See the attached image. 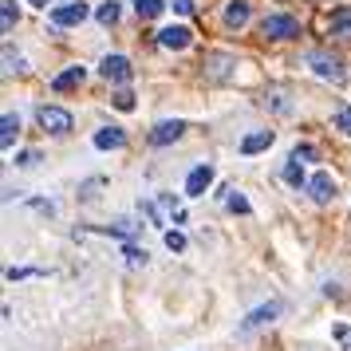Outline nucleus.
Segmentation results:
<instances>
[{"mask_svg": "<svg viewBox=\"0 0 351 351\" xmlns=\"http://www.w3.org/2000/svg\"><path fill=\"white\" fill-rule=\"evenodd\" d=\"M332 127L339 130V134H351V107H343V111L332 119Z\"/></svg>", "mask_w": 351, "mask_h": 351, "instance_id": "b1692460", "label": "nucleus"}, {"mask_svg": "<svg viewBox=\"0 0 351 351\" xmlns=\"http://www.w3.org/2000/svg\"><path fill=\"white\" fill-rule=\"evenodd\" d=\"M24 67H28V64L20 60L16 51H12V48H4V71H24Z\"/></svg>", "mask_w": 351, "mask_h": 351, "instance_id": "a878e982", "label": "nucleus"}, {"mask_svg": "<svg viewBox=\"0 0 351 351\" xmlns=\"http://www.w3.org/2000/svg\"><path fill=\"white\" fill-rule=\"evenodd\" d=\"M209 186H213V166H193L190 178H186V193L190 197H202Z\"/></svg>", "mask_w": 351, "mask_h": 351, "instance_id": "9b49d317", "label": "nucleus"}, {"mask_svg": "<svg viewBox=\"0 0 351 351\" xmlns=\"http://www.w3.org/2000/svg\"><path fill=\"white\" fill-rule=\"evenodd\" d=\"M225 202H229V209H233V213H249V197H245V193H229V197H225Z\"/></svg>", "mask_w": 351, "mask_h": 351, "instance_id": "393cba45", "label": "nucleus"}, {"mask_svg": "<svg viewBox=\"0 0 351 351\" xmlns=\"http://www.w3.org/2000/svg\"><path fill=\"white\" fill-rule=\"evenodd\" d=\"M335 339H339V343H343V348H348L351 351V328H348V324H335Z\"/></svg>", "mask_w": 351, "mask_h": 351, "instance_id": "c85d7f7f", "label": "nucleus"}, {"mask_svg": "<svg viewBox=\"0 0 351 351\" xmlns=\"http://www.w3.org/2000/svg\"><path fill=\"white\" fill-rule=\"evenodd\" d=\"M308 67L316 71L319 80H328V83H343L348 80V71H343V60L339 56H332V51H308Z\"/></svg>", "mask_w": 351, "mask_h": 351, "instance_id": "f03ea898", "label": "nucleus"}, {"mask_svg": "<svg viewBox=\"0 0 351 351\" xmlns=\"http://www.w3.org/2000/svg\"><path fill=\"white\" fill-rule=\"evenodd\" d=\"M328 28H332V36H339V40H351V8H335L332 20H328Z\"/></svg>", "mask_w": 351, "mask_h": 351, "instance_id": "dca6fc26", "label": "nucleus"}, {"mask_svg": "<svg viewBox=\"0 0 351 351\" xmlns=\"http://www.w3.org/2000/svg\"><path fill=\"white\" fill-rule=\"evenodd\" d=\"M83 80H87V71L75 64V67H67V71H60V75L51 80V87H56V91H71V87H80Z\"/></svg>", "mask_w": 351, "mask_h": 351, "instance_id": "4468645a", "label": "nucleus"}, {"mask_svg": "<svg viewBox=\"0 0 351 351\" xmlns=\"http://www.w3.org/2000/svg\"><path fill=\"white\" fill-rule=\"evenodd\" d=\"M158 44L170 51H186L193 44V32L186 28V24H170V28H162L158 32Z\"/></svg>", "mask_w": 351, "mask_h": 351, "instance_id": "0eeeda50", "label": "nucleus"}, {"mask_svg": "<svg viewBox=\"0 0 351 351\" xmlns=\"http://www.w3.org/2000/svg\"><path fill=\"white\" fill-rule=\"evenodd\" d=\"M114 107H119V111H134V91H127V87H123V91L114 95Z\"/></svg>", "mask_w": 351, "mask_h": 351, "instance_id": "cd10ccee", "label": "nucleus"}, {"mask_svg": "<svg viewBox=\"0 0 351 351\" xmlns=\"http://www.w3.org/2000/svg\"><path fill=\"white\" fill-rule=\"evenodd\" d=\"M87 16H91V8H87L83 0H71V4L51 8V24H56V28H80Z\"/></svg>", "mask_w": 351, "mask_h": 351, "instance_id": "39448f33", "label": "nucleus"}, {"mask_svg": "<svg viewBox=\"0 0 351 351\" xmlns=\"http://www.w3.org/2000/svg\"><path fill=\"white\" fill-rule=\"evenodd\" d=\"M261 36L265 40H292V36H300V20L288 16V12H272V16L261 20Z\"/></svg>", "mask_w": 351, "mask_h": 351, "instance_id": "7ed1b4c3", "label": "nucleus"}, {"mask_svg": "<svg viewBox=\"0 0 351 351\" xmlns=\"http://www.w3.org/2000/svg\"><path fill=\"white\" fill-rule=\"evenodd\" d=\"M123 143H127V134H123L119 127H103V130L95 134V146H99V150H119Z\"/></svg>", "mask_w": 351, "mask_h": 351, "instance_id": "f3484780", "label": "nucleus"}, {"mask_svg": "<svg viewBox=\"0 0 351 351\" xmlns=\"http://www.w3.org/2000/svg\"><path fill=\"white\" fill-rule=\"evenodd\" d=\"M134 8H138V16L143 20H154V16H162L166 0H134Z\"/></svg>", "mask_w": 351, "mask_h": 351, "instance_id": "4be33fe9", "label": "nucleus"}, {"mask_svg": "<svg viewBox=\"0 0 351 351\" xmlns=\"http://www.w3.org/2000/svg\"><path fill=\"white\" fill-rule=\"evenodd\" d=\"M28 276H40V269H8V280H28Z\"/></svg>", "mask_w": 351, "mask_h": 351, "instance_id": "7c9ffc66", "label": "nucleus"}, {"mask_svg": "<svg viewBox=\"0 0 351 351\" xmlns=\"http://www.w3.org/2000/svg\"><path fill=\"white\" fill-rule=\"evenodd\" d=\"M304 190H308V197H312L316 206H328V202L335 197V182H332V174H312Z\"/></svg>", "mask_w": 351, "mask_h": 351, "instance_id": "6e6552de", "label": "nucleus"}, {"mask_svg": "<svg viewBox=\"0 0 351 351\" xmlns=\"http://www.w3.org/2000/svg\"><path fill=\"white\" fill-rule=\"evenodd\" d=\"M186 134V123L182 119H166V123H158V127L150 130V143L154 146H170V143H178Z\"/></svg>", "mask_w": 351, "mask_h": 351, "instance_id": "9d476101", "label": "nucleus"}, {"mask_svg": "<svg viewBox=\"0 0 351 351\" xmlns=\"http://www.w3.org/2000/svg\"><path fill=\"white\" fill-rule=\"evenodd\" d=\"M95 20H99V24H107V28L119 24V4H114V0H103V4L95 8Z\"/></svg>", "mask_w": 351, "mask_h": 351, "instance_id": "412c9836", "label": "nucleus"}, {"mask_svg": "<svg viewBox=\"0 0 351 351\" xmlns=\"http://www.w3.org/2000/svg\"><path fill=\"white\" fill-rule=\"evenodd\" d=\"M280 312H285V304H280V300H269V304H261V308H253V312L245 316V324H241V328H245V332H253V328H261V324H272Z\"/></svg>", "mask_w": 351, "mask_h": 351, "instance_id": "1a4fd4ad", "label": "nucleus"}, {"mask_svg": "<svg viewBox=\"0 0 351 351\" xmlns=\"http://www.w3.org/2000/svg\"><path fill=\"white\" fill-rule=\"evenodd\" d=\"M16 134H20V114H4V119H0V146H4V150H12V143H16Z\"/></svg>", "mask_w": 351, "mask_h": 351, "instance_id": "2eb2a0df", "label": "nucleus"}, {"mask_svg": "<svg viewBox=\"0 0 351 351\" xmlns=\"http://www.w3.org/2000/svg\"><path fill=\"white\" fill-rule=\"evenodd\" d=\"M285 182H288V186H296V190H300V186H308V178H304V162H300V158H288V162H285Z\"/></svg>", "mask_w": 351, "mask_h": 351, "instance_id": "a211bd4d", "label": "nucleus"}, {"mask_svg": "<svg viewBox=\"0 0 351 351\" xmlns=\"http://www.w3.org/2000/svg\"><path fill=\"white\" fill-rule=\"evenodd\" d=\"M249 16H253L249 0H229V4H225V24H229V28H245Z\"/></svg>", "mask_w": 351, "mask_h": 351, "instance_id": "f8f14e48", "label": "nucleus"}, {"mask_svg": "<svg viewBox=\"0 0 351 351\" xmlns=\"http://www.w3.org/2000/svg\"><path fill=\"white\" fill-rule=\"evenodd\" d=\"M292 158L312 162V158H316V146H308V143H304V146H296V150H292Z\"/></svg>", "mask_w": 351, "mask_h": 351, "instance_id": "c756f323", "label": "nucleus"}, {"mask_svg": "<svg viewBox=\"0 0 351 351\" xmlns=\"http://www.w3.org/2000/svg\"><path fill=\"white\" fill-rule=\"evenodd\" d=\"M16 20H20L16 0H0V28H4V32H12V28H16Z\"/></svg>", "mask_w": 351, "mask_h": 351, "instance_id": "6ab92c4d", "label": "nucleus"}, {"mask_svg": "<svg viewBox=\"0 0 351 351\" xmlns=\"http://www.w3.org/2000/svg\"><path fill=\"white\" fill-rule=\"evenodd\" d=\"M28 4H32V8H48L51 0H28Z\"/></svg>", "mask_w": 351, "mask_h": 351, "instance_id": "473e14b6", "label": "nucleus"}, {"mask_svg": "<svg viewBox=\"0 0 351 351\" xmlns=\"http://www.w3.org/2000/svg\"><path fill=\"white\" fill-rule=\"evenodd\" d=\"M12 162H16L20 170H28V166H36V162H40V150H20Z\"/></svg>", "mask_w": 351, "mask_h": 351, "instance_id": "bb28decb", "label": "nucleus"}, {"mask_svg": "<svg viewBox=\"0 0 351 351\" xmlns=\"http://www.w3.org/2000/svg\"><path fill=\"white\" fill-rule=\"evenodd\" d=\"M272 138H276L272 130H253V134L241 138V154H261V150H269L272 146Z\"/></svg>", "mask_w": 351, "mask_h": 351, "instance_id": "ddd939ff", "label": "nucleus"}, {"mask_svg": "<svg viewBox=\"0 0 351 351\" xmlns=\"http://www.w3.org/2000/svg\"><path fill=\"white\" fill-rule=\"evenodd\" d=\"M166 249L170 253H186V233L182 229H166Z\"/></svg>", "mask_w": 351, "mask_h": 351, "instance_id": "5701e85b", "label": "nucleus"}, {"mask_svg": "<svg viewBox=\"0 0 351 351\" xmlns=\"http://www.w3.org/2000/svg\"><path fill=\"white\" fill-rule=\"evenodd\" d=\"M36 123L44 127V134H67L71 130V111L44 103V107H36Z\"/></svg>", "mask_w": 351, "mask_h": 351, "instance_id": "20e7f679", "label": "nucleus"}, {"mask_svg": "<svg viewBox=\"0 0 351 351\" xmlns=\"http://www.w3.org/2000/svg\"><path fill=\"white\" fill-rule=\"evenodd\" d=\"M99 75H103L107 83H127L130 75H134V67H130L127 56H107V60L99 64Z\"/></svg>", "mask_w": 351, "mask_h": 351, "instance_id": "423d86ee", "label": "nucleus"}, {"mask_svg": "<svg viewBox=\"0 0 351 351\" xmlns=\"http://www.w3.org/2000/svg\"><path fill=\"white\" fill-rule=\"evenodd\" d=\"M123 253H127L130 269H146V265H150V253H146L143 245H130V241H127V245H123Z\"/></svg>", "mask_w": 351, "mask_h": 351, "instance_id": "aec40b11", "label": "nucleus"}, {"mask_svg": "<svg viewBox=\"0 0 351 351\" xmlns=\"http://www.w3.org/2000/svg\"><path fill=\"white\" fill-rule=\"evenodd\" d=\"M174 12H182V16H190V12H193V0H174Z\"/></svg>", "mask_w": 351, "mask_h": 351, "instance_id": "2f4dec72", "label": "nucleus"}, {"mask_svg": "<svg viewBox=\"0 0 351 351\" xmlns=\"http://www.w3.org/2000/svg\"><path fill=\"white\" fill-rule=\"evenodd\" d=\"M143 213L150 217L154 225H170V221H186V209L178 206L174 193H162V197H150L143 202Z\"/></svg>", "mask_w": 351, "mask_h": 351, "instance_id": "f257e3e1", "label": "nucleus"}]
</instances>
